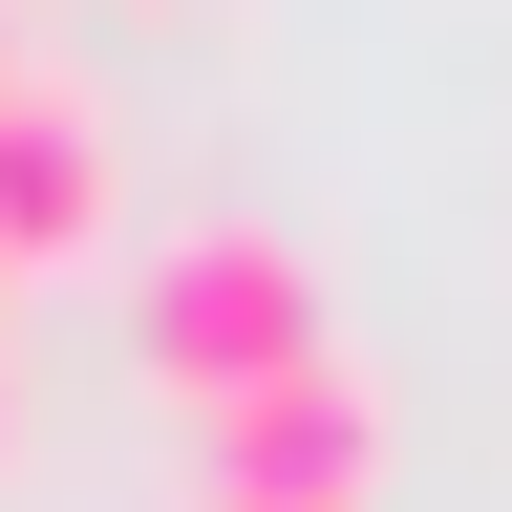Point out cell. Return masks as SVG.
I'll list each match as a JSON object with an SVG mask.
<instances>
[{"instance_id":"obj_1","label":"cell","mask_w":512,"mask_h":512,"mask_svg":"<svg viewBox=\"0 0 512 512\" xmlns=\"http://www.w3.org/2000/svg\"><path fill=\"white\" fill-rule=\"evenodd\" d=\"M320 342H342V320H320V256L256 235V214H192V235L128 256V363H150L192 427H235L256 384H299Z\"/></svg>"},{"instance_id":"obj_2","label":"cell","mask_w":512,"mask_h":512,"mask_svg":"<svg viewBox=\"0 0 512 512\" xmlns=\"http://www.w3.org/2000/svg\"><path fill=\"white\" fill-rule=\"evenodd\" d=\"M384 491V384L363 342H320L299 384H256V406L214 427V512H363Z\"/></svg>"},{"instance_id":"obj_3","label":"cell","mask_w":512,"mask_h":512,"mask_svg":"<svg viewBox=\"0 0 512 512\" xmlns=\"http://www.w3.org/2000/svg\"><path fill=\"white\" fill-rule=\"evenodd\" d=\"M107 214H128V128L86 86H22L0 107V256H107Z\"/></svg>"},{"instance_id":"obj_4","label":"cell","mask_w":512,"mask_h":512,"mask_svg":"<svg viewBox=\"0 0 512 512\" xmlns=\"http://www.w3.org/2000/svg\"><path fill=\"white\" fill-rule=\"evenodd\" d=\"M22 86H43V64H22V0H0V107H22Z\"/></svg>"},{"instance_id":"obj_5","label":"cell","mask_w":512,"mask_h":512,"mask_svg":"<svg viewBox=\"0 0 512 512\" xmlns=\"http://www.w3.org/2000/svg\"><path fill=\"white\" fill-rule=\"evenodd\" d=\"M0 448H22V384H0Z\"/></svg>"},{"instance_id":"obj_6","label":"cell","mask_w":512,"mask_h":512,"mask_svg":"<svg viewBox=\"0 0 512 512\" xmlns=\"http://www.w3.org/2000/svg\"><path fill=\"white\" fill-rule=\"evenodd\" d=\"M0 278H22V256H0Z\"/></svg>"}]
</instances>
